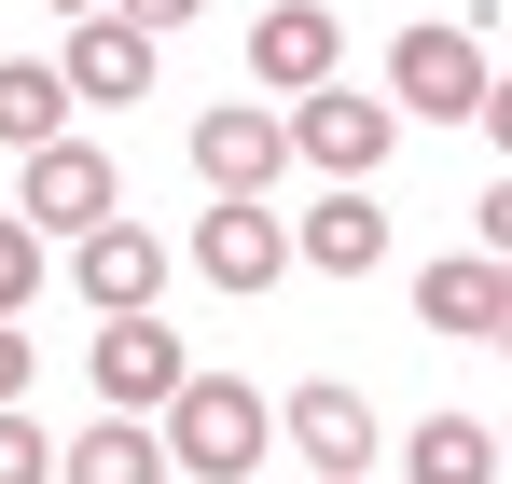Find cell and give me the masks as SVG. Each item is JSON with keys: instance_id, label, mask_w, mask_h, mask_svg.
I'll return each mask as SVG.
<instances>
[{"instance_id": "7a4b0ae2", "label": "cell", "mask_w": 512, "mask_h": 484, "mask_svg": "<svg viewBox=\"0 0 512 484\" xmlns=\"http://www.w3.org/2000/svg\"><path fill=\"white\" fill-rule=\"evenodd\" d=\"M388 97L429 111V125H485V111H499V70H485L471 28H402V42H388Z\"/></svg>"}, {"instance_id": "ac0fdd59", "label": "cell", "mask_w": 512, "mask_h": 484, "mask_svg": "<svg viewBox=\"0 0 512 484\" xmlns=\"http://www.w3.org/2000/svg\"><path fill=\"white\" fill-rule=\"evenodd\" d=\"M0 484H56V443L28 429V402H0Z\"/></svg>"}, {"instance_id": "277c9868", "label": "cell", "mask_w": 512, "mask_h": 484, "mask_svg": "<svg viewBox=\"0 0 512 484\" xmlns=\"http://www.w3.org/2000/svg\"><path fill=\"white\" fill-rule=\"evenodd\" d=\"M84 374H97V415H167V388L194 374V346H180L153 305H125V319L97 332V360H84Z\"/></svg>"}, {"instance_id": "6da1fadb", "label": "cell", "mask_w": 512, "mask_h": 484, "mask_svg": "<svg viewBox=\"0 0 512 484\" xmlns=\"http://www.w3.org/2000/svg\"><path fill=\"white\" fill-rule=\"evenodd\" d=\"M153 443H167V471H194V484H250L263 457H277V402L236 388V374H180L167 415H153Z\"/></svg>"}, {"instance_id": "52a82bcc", "label": "cell", "mask_w": 512, "mask_h": 484, "mask_svg": "<svg viewBox=\"0 0 512 484\" xmlns=\"http://www.w3.org/2000/svg\"><path fill=\"white\" fill-rule=\"evenodd\" d=\"M416 319L457 332V346H499V332H512V277H499V249H443V263L416 277Z\"/></svg>"}, {"instance_id": "4fadbf2b", "label": "cell", "mask_w": 512, "mask_h": 484, "mask_svg": "<svg viewBox=\"0 0 512 484\" xmlns=\"http://www.w3.org/2000/svg\"><path fill=\"white\" fill-rule=\"evenodd\" d=\"M291 263H319V277H374V263H388V208H374L360 180H333V194L291 222Z\"/></svg>"}, {"instance_id": "ffe728a7", "label": "cell", "mask_w": 512, "mask_h": 484, "mask_svg": "<svg viewBox=\"0 0 512 484\" xmlns=\"http://www.w3.org/2000/svg\"><path fill=\"white\" fill-rule=\"evenodd\" d=\"M0 402H28V332L0 319Z\"/></svg>"}, {"instance_id": "30bf717a", "label": "cell", "mask_w": 512, "mask_h": 484, "mask_svg": "<svg viewBox=\"0 0 512 484\" xmlns=\"http://www.w3.org/2000/svg\"><path fill=\"white\" fill-rule=\"evenodd\" d=\"M277 166H291V125H277V111H236V97L194 111V180H208V194H263Z\"/></svg>"}, {"instance_id": "9c48e42d", "label": "cell", "mask_w": 512, "mask_h": 484, "mask_svg": "<svg viewBox=\"0 0 512 484\" xmlns=\"http://www.w3.org/2000/svg\"><path fill=\"white\" fill-rule=\"evenodd\" d=\"M250 70L277 83V97L333 83V70H346V28H333V0H277V14H250Z\"/></svg>"}, {"instance_id": "44dd1931", "label": "cell", "mask_w": 512, "mask_h": 484, "mask_svg": "<svg viewBox=\"0 0 512 484\" xmlns=\"http://www.w3.org/2000/svg\"><path fill=\"white\" fill-rule=\"evenodd\" d=\"M319 484H360V471H319Z\"/></svg>"}, {"instance_id": "d6986e66", "label": "cell", "mask_w": 512, "mask_h": 484, "mask_svg": "<svg viewBox=\"0 0 512 484\" xmlns=\"http://www.w3.org/2000/svg\"><path fill=\"white\" fill-rule=\"evenodd\" d=\"M97 14H125V28H153V42H167L180 14H208V0H97Z\"/></svg>"}, {"instance_id": "7402d4cb", "label": "cell", "mask_w": 512, "mask_h": 484, "mask_svg": "<svg viewBox=\"0 0 512 484\" xmlns=\"http://www.w3.org/2000/svg\"><path fill=\"white\" fill-rule=\"evenodd\" d=\"M70 14H97V0H70Z\"/></svg>"}, {"instance_id": "3957f363", "label": "cell", "mask_w": 512, "mask_h": 484, "mask_svg": "<svg viewBox=\"0 0 512 484\" xmlns=\"http://www.w3.org/2000/svg\"><path fill=\"white\" fill-rule=\"evenodd\" d=\"M277 125H291V166H319V180H374L388 139H402V111H388V97H360V83H305Z\"/></svg>"}, {"instance_id": "e0dca14e", "label": "cell", "mask_w": 512, "mask_h": 484, "mask_svg": "<svg viewBox=\"0 0 512 484\" xmlns=\"http://www.w3.org/2000/svg\"><path fill=\"white\" fill-rule=\"evenodd\" d=\"M28 305H42V222L0 208V319H28Z\"/></svg>"}, {"instance_id": "8fae6325", "label": "cell", "mask_w": 512, "mask_h": 484, "mask_svg": "<svg viewBox=\"0 0 512 484\" xmlns=\"http://www.w3.org/2000/svg\"><path fill=\"white\" fill-rule=\"evenodd\" d=\"M70 277H84L97 319H125V305H153V291H167V249L139 236V222H84V236H70Z\"/></svg>"}, {"instance_id": "5bb4252c", "label": "cell", "mask_w": 512, "mask_h": 484, "mask_svg": "<svg viewBox=\"0 0 512 484\" xmlns=\"http://www.w3.org/2000/svg\"><path fill=\"white\" fill-rule=\"evenodd\" d=\"M56 484H167V443H153V415H97L84 443H56Z\"/></svg>"}, {"instance_id": "5b68a950", "label": "cell", "mask_w": 512, "mask_h": 484, "mask_svg": "<svg viewBox=\"0 0 512 484\" xmlns=\"http://www.w3.org/2000/svg\"><path fill=\"white\" fill-rule=\"evenodd\" d=\"M194 277H208V291H236V305L277 291V277H291V222H277L263 194H222V208L194 222Z\"/></svg>"}, {"instance_id": "ba28073f", "label": "cell", "mask_w": 512, "mask_h": 484, "mask_svg": "<svg viewBox=\"0 0 512 484\" xmlns=\"http://www.w3.org/2000/svg\"><path fill=\"white\" fill-rule=\"evenodd\" d=\"M56 83H70V111H125V97H153V28L84 14V28H70V56H56Z\"/></svg>"}, {"instance_id": "9a60e30c", "label": "cell", "mask_w": 512, "mask_h": 484, "mask_svg": "<svg viewBox=\"0 0 512 484\" xmlns=\"http://www.w3.org/2000/svg\"><path fill=\"white\" fill-rule=\"evenodd\" d=\"M402 484H499V429H485V415H429L416 443H402Z\"/></svg>"}, {"instance_id": "8992f818", "label": "cell", "mask_w": 512, "mask_h": 484, "mask_svg": "<svg viewBox=\"0 0 512 484\" xmlns=\"http://www.w3.org/2000/svg\"><path fill=\"white\" fill-rule=\"evenodd\" d=\"M111 208H125V194H111V153H84V139H42L28 180H14V222H56V236H84Z\"/></svg>"}, {"instance_id": "2e32d148", "label": "cell", "mask_w": 512, "mask_h": 484, "mask_svg": "<svg viewBox=\"0 0 512 484\" xmlns=\"http://www.w3.org/2000/svg\"><path fill=\"white\" fill-rule=\"evenodd\" d=\"M42 139H70V83L42 56H0V153H42Z\"/></svg>"}, {"instance_id": "7c38bea8", "label": "cell", "mask_w": 512, "mask_h": 484, "mask_svg": "<svg viewBox=\"0 0 512 484\" xmlns=\"http://www.w3.org/2000/svg\"><path fill=\"white\" fill-rule=\"evenodd\" d=\"M277 443H291L305 471H360V457H374V402L319 374V388H291V402H277Z\"/></svg>"}]
</instances>
